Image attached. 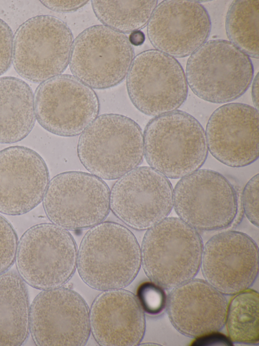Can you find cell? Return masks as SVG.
Wrapping results in <instances>:
<instances>
[{
	"label": "cell",
	"instance_id": "cell-18",
	"mask_svg": "<svg viewBox=\"0 0 259 346\" xmlns=\"http://www.w3.org/2000/svg\"><path fill=\"white\" fill-rule=\"evenodd\" d=\"M49 173L42 158L23 146L0 151V213L21 215L42 200Z\"/></svg>",
	"mask_w": 259,
	"mask_h": 346
},
{
	"label": "cell",
	"instance_id": "cell-19",
	"mask_svg": "<svg viewBox=\"0 0 259 346\" xmlns=\"http://www.w3.org/2000/svg\"><path fill=\"white\" fill-rule=\"evenodd\" d=\"M166 306L171 324L185 336L196 338L219 331L225 324L226 298L203 280L192 279L173 288Z\"/></svg>",
	"mask_w": 259,
	"mask_h": 346
},
{
	"label": "cell",
	"instance_id": "cell-29",
	"mask_svg": "<svg viewBox=\"0 0 259 346\" xmlns=\"http://www.w3.org/2000/svg\"><path fill=\"white\" fill-rule=\"evenodd\" d=\"M14 35L9 25L0 18V76L10 68L13 57Z\"/></svg>",
	"mask_w": 259,
	"mask_h": 346
},
{
	"label": "cell",
	"instance_id": "cell-26",
	"mask_svg": "<svg viewBox=\"0 0 259 346\" xmlns=\"http://www.w3.org/2000/svg\"><path fill=\"white\" fill-rule=\"evenodd\" d=\"M18 244L12 225L0 215V274L8 271L14 263Z\"/></svg>",
	"mask_w": 259,
	"mask_h": 346
},
{
	"label": "cell",
	"instance_id": "cell-14",
	"mask_svg": "<svg viewBox=\"0 0 259 346\" xmlns=\"http://www.w3.org/2000/svg\"><path fill=\"white\" fill-rule=\"evenodd\" d=\"M173 191L164 175L151 167H137L113 185L110 207L127 226L138 230L148 229L170 213Z\"/></svg>",
	"mask_w": 259,
	"mask_h": 346
},
{
	"label": "cell",
	"instance_id": "cell-17",
	"mask_svg": "<svg viewBox=\"0 0 259 346\" xmlns=\"http://www.w3.org/2000/svg\"><path fill=\"white\" fill-rule=\"evenodd\" d=\"M208 150L221 163L233 167L248 165L259 156V114L254 107L229 103L217 109L206 127Z\"/></svg>",
	"mask_w": 259,
	"mask_h": 346
},
{
	"label": "cell",
	"instance_id": "cell-4",
	"mask_svg": "<svg viewBox=\"0 0 259 346\" xmlns=\"http://www.w3.org/2000/svg\"><path fill=\"white\" fill-rule=\"evenodd\" d=\"M203 249L196 229L179 218L167 217L145 233L141 264L151 282L163 289H173L197 274Z\"/></svg>",
	"mask_w": 259,
	"mask_h": 346
},
{
	"label": "cell",
	"instance_id": "cell-31",
	"mask_svg": "<svg viewBox=\"0 0 259 346\" xmlns=\"http://www.w3.org/2000/svg\"><path fill=\"white\" fill-rule=\"evenodd\" d=\"M233 345L232 341L225 335L218 331L210 332L196 337L192 345Z\"/></svg>",
	"mask_w": 259,
	"mask_h": 346
},
{
	"label": "cell",
	"instance_id": "cell-3",
	"mask_svg": "<svg viewBox=\"0 0 259 346\" xmlns=\"http://www.w3.org/2000/svg\"><path fill=\"white\" fill-rule=\"evenodd\" d=\"M77 152L83 166L101 179H119L140 165L144 156L140 126L117 114L98 116L81 133Z\"/></svg>",
	"mask_w": 259,
	"mask_h": 346
},
{
	"label": "cell",
	"instance_id": "cell-22",
	"mask_svg": "<svg viewBox=\"0 0 259 346\" xmlns=\"http://www.w3.org/2000/svg\"><path fill=\"white\" fill-rule=\"evenodd\" d=\"M26 283L15 271L0 274V346H20L30 333Z\"/></svg>",
	"mask_w": 259,
	"mask_h": 346
},
{
	"label": "cell",
	"instance_id": "cell-30",
	"mask_svg": "<svg viewBox=\"0 0 259 346\" xmlns=\"http://www.w3.org/2000/svg\"><path fill=\"white\" fill-rule=\"evenodd\" d=\"M48 9L60 13H69L83 7L89 1H40Z\"/></svg>",
	"mask_w": 259,
	"mask_h": 346
},
{
	"label": "cell",
	"instance_id": "cell-32",
	"mask_svg": "<svg viewBox=\"0 0 259 346\" xmlns=\"http://www.w3.org/2000/svg\"><path fill=\"white\" fill-rule=\"evenodd\" d=\"M145 35L144 33L137 30L131 33L128 39L132 45L139 46L142 45L145 41Z\"/></svg>",
	"mask_w": 259,
	"mask_h": 346
},
{
	"label": "cell",
	"instance_id": "cell-2",
	"mask_svg": "<svg viewBox=\"0 0 259 346\" xmlns=\"http://www.w3.org/2000/svg\"><path fill=\"white\" fill-rule=\"evenodd\" d=\"M143 140L147 162L167 178L180 179L194 172L207 157L203 128L193 116L181 110L151 119Z\"/></svg>",
	"mask_w": 259,
	"mask_h": 346
},
{
	"label": "cell",
	"instance_id": "cell-16",
	"mask_svg": "<svg viewBox=\"0 0 259 346\" xmlns=\"http://www.w3.org/2000/svg\"><path fill=\"white\" fill-rule=\"evenodd\" d=\"M211 27L208 13L198 1L165 0L157 5L147 30L156 50L182 58L206 42Z\"/></svg>",
	"mask_w": 259,
	"mask_h": 346
},
{
	"label": "cell",
	"instance_id": "cell-6",
	"mask_svg": "<svg viewBox=\"0 0 259 346\" xmlns=\"http://www.w3.org/2000/svg\"><path fill=\"white\" fill-rule=\"evenodd\" d=\"M77 250L66 229L41 223L27 229L20 238L16 256L17 272L31 287L41 290L62 287L76 267Z\"/></svg>",
	"mask_w": 259,
	"mask_h": 346
},
{
	"label": "cell",
	"instance_id": "cell-33",
	"mask_svg": "<svg viewBox=\"0 0 259 346\" xmlns=\"http://www.w3.org/2000/svg\"><path fill=\"white\" fill-rule=\"evenodd\" d=\"M251 96L254 108L258 110V76L257 74L253 81Z\"/></svg>",
	"mask_w": 259,
	"mask_h": 346
},
{
	"label": "cell",
	"instance_id": "cell-7",
	"mask_svg": "<svg viewBox=\"0 0 259 346\" xmlns=\"http://www.w3.org/2000/svg\"><path fill=\"white\" fill-rule=\"evenodd\" d=\"M73 42L71 29L60 19L48 15L31 17L14 35V67L34 83L61 75L69 64Z\"/></svg>",
	"mask_w": 259,
	"mask_h": 346
},
{
	"label": "cell",
	"instance_id": "cell-24",
	"mask_svg": "<svg viewBox=\"0 0 259 346\" xmlns=\"http://www.w3.org/2000/svg\"><path fill=\"white\" fill-rule=\"evenodd\" d=\"M258 0H237L228 10L225 28L230 42L248 56L258 58Z\"/></svg>",
	"mask_w": 259,
	"mask_h": 346
},
{
	"label": "cell",
	"instance_id": "cell-25",
	"mask_svg": "<svg viewBox=\"0 0 259 346\" xmlns=\"http://www.w3.org/2000/svg\"><path fill=\"white\" fill-rule=\"evenodd\" d=\"M258 292L248 289L236 294L230 300L225 323L232 341L258 343Z\"/></svg>",
	"mask_w": 259,
	"mask_h": 346
},
{
	"label": "cell",
	"instance_id": "cell-12",
	"mask_svg": "<svg viewBox=\"0 0 259 346\" xmlns=\"http://www.w3.org/2000/svg\"><path fill=\"white\" fill-rule=\"evenodd\" d=\"M34 99L38 123L62 136L81 133L98 117L100 110L94 90L70 75H60L40 83Z\"/></svg>",
	"mask_w": 259,
	"mask_h": 346
},
{
	"label": "cell",
	"instance_id": "cell-28",
	"mask_svg": "<svg viewBox=\"0 0 259 346\" xmlns=\"http://www.w3.org/2000/svg\"><path fill=\"white\" fill-rule=\"evenodd\" d=\"M258 174L252 177L245 185L242 192V203L248 220L258 227Z\"/></svg>",
	"mask_w": 259,
	"mask_h": 346
},
{
	"label": "cell",
	"instance_id": "cell-1",
	"mask_svg": "<svg viewBox=\"0 0 259 346\" xmlns=\"http://www.w3.org/2000/svg\"><path fill=\"white\" fill-rule=\"evenodd\" d=\"M141 248L125 226L103 222L90 229L77 251L76 267L85 284L100 291L122 289L137 275Z\"/></svg>",
	"mask_w": 259,
	"mask_h": 346
},
{
	"label": "cell",
	"instance_id": "cell-27",
	"mask_svg": "<svg viewBox=\"0 0 259 346\" xmlns=\"http://www.w3.org/2000/svg\"><path fill=\"white\" fill-rule=\"evenodd\" d=\"M137 297L143 310L151 315L159 314L166 305L167 298L163 288L151 281L140 285L137 290Z\"/></svg>",
	"mask_w": 259,
	"mask_h": 346
},
{
	"label": "cell",
	"instance_id": "cell-15",
	"mask_svg": "<svg viewBox=\"0 0 259 346\" xmlns=\"http://www.w3.org/2000/svg\"><path fill=\"white\" fill-rule=\"evenodd\" d=\"M200 266L206 282L222 294L235 295L248 289L258 275V247L245 233L223 231L205 244Z\"/></svg>",
	"mask_w": 259,
	"mask_h": 346
},
{
	"label": "cell",
	"instance_id": "cell-23",
	"mask_svg": "<svg viewBox=\"0 0 259 346\" xmlns=\"http://www.w3.org/2000/svg\"><path fill=\"white\" fill-rule=\"evenodd\" d=\"M157 4L155 0L91 1L98 20L103 25L123 33L144 28Z\"/></svg>",
	"mask_w": 259,
	"mask_h": 346
},
{
	"label": "cell",
	"instance_id": "cell-8",
	"mask_svg": "<svg viewBox=\"0 0 259 346\" xmlns=\"http://www.w3.org/2000/svg\"><path fill=\"white\" fill-rule=\"evenodd\" d=\"M109 188L89 173H60L49 182L42 199L48 219L67 230L91 228L105 220L110 212Z\"/></svg>",
	"mask_w": 259,
	"mask_h": 346
},
{
	"label": "cell",
	"instance_id": "cell-5",
	"mask_svg": "<svg viewBox=\"0 0 259 346\" xmlns=\"http://www.w3.org/2000/svg\"><path fill=\"white\" fill-rule=\"evenodd\" d=\"M249 57L230 41L215 39L205 42L188 59V85L201 99L225 103L241 96L253 77Z\"/></svg>",
	"mask_w": 259,
	"mask_h": 346
},
{
	"label": "cell",
	"instance_id": "cell-20",
	"mask_svg": "<svg viewBox=\"0 0 259 346\" xmlns=\"http://www.w3.org/2000/svg\"><path fill=\"white\" fill-rule=\"evenodd\" d=\"M91 331L100 345L135 346L145 331V318L138 299L122 289L104 291L90 311Z\"/></svg>",
	"mask_w": 259,
	"mask_h": 346
},
{
	"label": "cell",
	"instance_id": "cell-10",
	"mask_svg": "<svg viewBox=\"0 0 259 346\" xmlns=\"http://www.w3.org/2000/svg\"><path fill=\"white\" fill-rule=\"evenodd\" d=\"M134 58L133 46L124 33L96 25L75 38L69 64L77 79L92 88L104 89L124 80Z\"/></svg>",
	"mask_w": 259,
	"mask_h": 346
},
{
	"label": "cell",
	"instance_id": "cell-13",
	"mask_svg": "<svg viewBox=\"0 0 259 346\" xmlns=\"http://www.w3.org/2000/svg\"><path fill=\"white\" fill-rule=\"evenodd\" d=\"M29 329L37 345H84L91 332L89 307L71 289L42 290L30 306Z\"/></svg>",
	"mask_w": 259,
	"mask_h": 346
},
{
	"label": "cell",
	"instance_id": "cell-11",
	"mask_svg": "<svg viewBox=\"0 0 259 346\" xmlns=\"http://www.w3.org/2000/svg\"><path fill=\"white\" fill-rule=\"evenodd\" d=\"M126 77L128 96L145 115L156 117L176 111L187 99L188 84L182 65L159 50L137 54Z\"/></svg>",
	"mask_w": 259,
	"mask_h": 346
},
{
	"label": "cell",
	"instance_id": "cell-9",
	"mask_svg": "<svg viewBox=\"0 0 259 346\" xmlns=\"http://www.w3.org/2000/svg\"><path fill=\"white\" fill-rule=\"evenodd\" d=\"M173 207L180 219L196 230L225 229L238 212L236 191L221 174L200 169L178 182L173 191Z\"/></svg>",
	"mask_w": 259,
	"mask_h": 346
},
{
	"label": "cell",
	"instance_id": "cell-21",
	"mask_svg": "<svg viewBox=\"0 0 259 346\" xmlns=\"http://www.w3.org/2000/svg\"><path fill=\"white\" fill-rule=\"evenodd\" d=\"M35 120L34 94L29 85L18 78L0 77V144L22 140Z\"/></svg>",
	"mask_w": 259,
	"mask_h": 346
}]
</instances>
